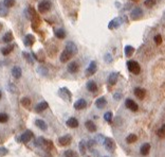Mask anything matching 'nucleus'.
<instances>
[{
	"label": "nucleus",
	"instance_id": "37998d69",
	"mask_svg": "<svg viewBox=\"0 0 165 157\" xmlns=\"http://www.w3.org/2000/svg\"><path fill=\"white\" fill-rule=\"evenodd\" d=\"M37 71H38L41 75H46V74L48 73V70H47V68H45V67H39L38 69H37Z\"/></svg>",
	"mask_w": 165,
	"mask_h": 157
},
{
	"label": "nucleus",
	"instance_id": "f8f14e48",
	"mask_svg": "<svg viewBox=\"0 0 165 157\" xmlns=\"http://www.w3.org/2000/svg\"><path fill=\"white\" fill-rule=\"evenodd\" d=\"M86 107H87V101L85 99H79L74 103V108L77 109V111H81Z\"/></svg>",
	"mask_w": 165,
	"mask_h": 157
},
{
	"label": "nucleus",
	"instance_id": "7c9ffc66",
	"mask_svg": "<svg viewBox=\"0 0 165 157\" xmlns=\"http://www.w3.org/2000/svg\"><path fill=\"white\" fill-rule=\"evenodd\" d=\"M124 51H125V55H126L127 57H130V56L134 54V48L132 46H126L125 49H124Z\"/></svg>",
	"mask_w": 165,
	"mask_h": 157
},
{
	"label": "nucleus",
	"instance_id": "6e6552de",
	"mask_svg": "<svg viewBox=\"0 0 165 157\" xmlns=\"http://www.w3.org/2000/svg\"><path fill=\"white\" fill-rule=\"evenodd\" d=\"M72 141V137L70 135H65V136H61L59 137V139H58V143H59L61 147H67L69 146Z\"/></svg>",
	"mask_w": 165,
	"mask_h": 157
},
{
	"label": "nucleus",
	"instance_id": "412c9836",
	"mask_svg": "<svg viewBox=\"0 0 165 157\" xmlns=\"http://www.w3.org/2000/svg\"><path fill=\"white\" fill-rule=\"evenodd\" d=\"M48 102L47 101H41L40 103H38V104L36 105V107H35V111H36V113H41V112H43L45 109H47L48 108Z\"/></svg>",
	"mask_w": 165,
	"mask_h": 157
},
{
	"label": "nucleus",
	"instance_id": "c756f323",
	"mask_svg": "<svg viewBox=\"0 0 165 157\" xmlns=\"http://www.w3.org/2000/svg\"><path fill=\"white\" fill-rule=\"evenodd\" d=\"M55 36H56L57 38L59 39H63L66 37V31L63 30V29H57L56 31H55Z\"/></svg>",
	"mask_w": 165,
	"mask_h": 157
},
{
	"label": "nucleus",
	"instance_id": "49530a36",
	"mask_svg": "<svg viewBox=\"0 0 165 157\" xmlns=\"http://www.w3.org/2000/svg\"><path fill=\"white\" fill-rule=\"evenodd\" d=\"M95 144V141L94 140H89L87 143V146H88V149L90 151H92V148H93V146Z\"/></svg>",
	"mask_w": 165,
	"mask_h": 157
},
{
	"label": "nucleus",
	"instance_id": "c9c22d12",
	"mask_svg": "<svg viewBox=\"0 0 165 157\" xmlns=\"http://www.w3.org/2000/svg\"><path fill=\"white\" fill-rule=\"evenodd\" d=\"M78 148H79V152H81V155H85L86 154V143H85L84 140H81V142H79Z\"/></svg>",
	"mask_w": 165,
	"mask_h": 157
},
{
	"label": "nucleus",
	"instance_id": "de8ad7c7",
	"mask_svg": "<svg viewBox=\"0 0 165 157\" xmlns=\"http://www.w3.org/2000/svg\"><path fill=\"white\" fill-rule=\"evenodd\" d=\"M113 98H114V100H116V101H119V100H121V99H122V94H119V92H116V94H114V96H113Z\"/></svg>",
	"mask_w": 165,
	"mask_h": 157
},
{
	"label": "nucleus",
	"instance_id": "ea45409f",
	"mask_svg": "<svg viewBox=\"0 0 165 157\" xmlns=\"http://www.w3.org/2000/svg\"><path fill=\"white\" fill-rule=\"evenodd\" d=\"M22 54H23V56H25V59H27V62H28V63H30V64L34 63V62H33V59H32V56H31V54H30V53L23 52Z\"/></svg>",
	"mask_w": 165,
	"mask_h": 157
},
{
	"label": "nucleus",
	"instance_id": "603ef678",
	"mask_svg": "<svg viewBox=\"0 0 165 157\" xmlns=\"http://www.w3.org/2000/svg\"><path fill=\"white\" fill-rule=\"evenodd\" d=\"M1 97H2V94H1V91H0V99H1Z\"/></svg>",
	"mask_w": 165,
	"mask_h": 157
},
{
	"label": "nucleus",
	"instance_id": "4468645a",
	"mask_svg": "<svg viewBox=\"0 0 165 157\" xmlns=\"http://www.w3.org/2000/svg\"><path fill=\"white\" fill-rule=\"evenodd\" d=\"M34 42H35V37L32 34H28L23 38V44H25V47H31V46H33Z\"/></svg>",
	"mask_w": 165,
	"mask_h": 157
},
{
	"label": "nucleus",
	"instance_id": "c03bdc74",
	"mask_svg": "<svg viewBox=\"0 0 165 157\" xmlns=\"http://www.w3.org/2000/svg\"><path fill=\"white\" fill-rule=\"evenodd\" d=\"M9 153V151H7V149H5V148H0V156H5L7 154Z\"/></svg>",
	"mask_w": 165,
	"mask_h": 157
},
{
	"label": "nucleus",
	"instance_id": "cd10ccee",
	"mask_svg": "<svg viewBox=\"0 0 165 157\" xmlns=\"http://www.w3.org/2000/svg\"><path fill=\"white\" fill-rule=\"evenodd\" d=\"M14 49V46L13 45H9L7 47H3V48H1V53H2V55H9L12 51Z\"/></svg>",
	"mask_w": 165,
	"mask_h": 157
},
{
	"label": "nucleus",
	"instance_id": "2eb2a0df",
	"mask_svg": "<svg viewBox=\"0 0 165 157\" xmlns=\"http://www.w3.org/2000/svg\"><path fill=\"white\" fill-rule=\"evenodd\" d=\"M150 152V144L149 143H143L140 148V153L143 156H147Z\"/></svg>",
	"mask_w": 165,
	"mask_h": 157
},
{
	"label": "nucleus",
	"instance_id": "e433bc0d",
	"mask_svg": "<svg viewBox=\"0 0 165 157\" xmlns=\"http://www.w3.org/2000/svg\"><path fill=\"white\" fill-rule=\"evenodd\" d=\"M65 157H78L77 153L73 150H67L65 152Z\"/></svg>",
	"mask_w": 165,
	"mask_h": 157
},
{
	"label": "nucleus",
	"instance_id": "473e14b6",
	"mask_svg": "<svg viewBox=\"0 0 165 157\" xmlns=\"http://www.w3.org/2000/svg\"><path fill=\"white\" fill-rule=\"evenodd\" d=\"M21 105L25 108H30L31 107V100L29 98H22L21 99Z\"/></svg>",
	"mask_w": 165,
	"mask_h": 157
},
{
	"label": "nucleus",
	"instance_id": "c85d7f7f",
	"mask_svg": "<svg viewBox=\"0 0 165 157\" xmlns=\"http://www.w3.org/2000/svg\"><path fill=\"white\" fill-rule=\"evenodd\" d=\"M9 14L7 7L4 5L3 2H0V17H5Z\"/></svg>",
	"mask_w": 165,
	"mask_h": 157
},
{
	"label": "nucleus",
	"instance_id": "f257e3e1",
	"mask_svg": "<svg viewBox=\"0 0 165 157\" xmlns=\"http://www.w3.org/2000/svg\"><path fill=\"white\" fill-rule=\"evenodd\" d=\"M127 68L131 73L134 74H139L141 71V67L139 63H137L136 61H128L127 62Z\"/></svg>",
	"mask_w": 165,
	"mask_h": 157
},
{
	"label": "nucleus",
	"instance_id": "20e7f679",
	"mask_svg": "<svg viewBox=\"0 0 165 157\" xmlns=\"http://www.w3.org/2000/svg\"><path fill=\"white\" fill-rule=\"evenodd\" d=\"M103 144L108 152H114V150H116V142L111 138H105Z\"/></svg>",
	"mask_w": 165,
	"mask_h": 157
},
{
	"label": "nucleus",
	"instance_id": "4be33fe9",
	"mask_svg": "<svg viewBox=\"0 0 165 157\" xmlns=\"http://www.w3.org/2000/svg\"><path fill=\"white\" fill-rule=\"evenodd\" d=\"M86 87H87V90L90 91V92H95V91L98 90V84L95 83L94 81H89L86 85Z\"/></svg>",
	"mask_w": 165,
	"mask_h": 157
},
{
	"label": "nucleus",
	"instance_id": "4c0bfd02",
	"mask_svg": "<svg viewBox=\"0 0 165 157\" xmlns=\"http://www.w3.org/2000/svg\"><path fill=\"white\" fill-rule=\"evenodd\" d=\"M7 120H9V116L7 114L0 113V123H5L7 122Z\"/></svg>",
	"mask_w": 165,
	"mask_h": 157
},
{
	"label": "nucleus",
	"instance_id": "a18cd8bd",
	"mask_svg": "<svg viewBox=\"0 0 165 157\" xmlns=\"http://www.w3.org/2000/svg\"><path fill=\"white\" fill-rule=\"evenodd\" d=\"M105 61L106 63H111V62H112V56L110 55V53L105 54Z\"/></svg>",
	"mask_w": 165,
	"mask_h": 157
},
{
	"label": "nucleus",
	"instance_id": "864d4df0",
	"mask_svg": "<svg viewBox=\"0 0 165 157\" xmlns=\"http://www.w3.org/2000/svg\"><path fill=\"white\" fill-rule=\"evenodd\" d=\"M132 1H139V0H132Z\"/></svg>",
	"mask_w": 165,
	"mask_h": 157
},
{
	"label": "nucleus",
	"instance_id": "09e8293b",
	"mask_svg": "<svg viewBox=\"0 0 165 157\" xmlns=\"http://www.w3.org/2000/svg\"><path fill=\"white\" fill-rule=\"evenodd\" d=\"M98 140L100 143L104 142V140H105V137L103 136V135H98Z\"/></svg>",
	"mask_w": 165,
	"mask_h": 157
},
{
	"label": "nucleus",
	"instance_id": "dca6fc26",
	"mask_svg": "<svg viewBox=\"0 0 165 157\" xmlns=\"http://www.w3.org/2000/svg\"><path fill=\"white\" fill-rule=\"evenodd\" d=\"M68 71L70 72V73H76L79 69V66H78V64L76 62H71L69 65H68Z\"/></svg>",
	"mask_w": 165,
	"mask_h": 157
},
{
	"label": "nucleus",
	"instance_id": "a19ab883",
	"mask_svg": "<svg viewBox=\"0 0 165 157\" xmlns=\"http://www.w3.org/2000/svg\"><path fill=\"white\" fill-rule=\"evenodd\" d=\"M154 40H155V42L156 44H157V45H161L162 44V40H163V39H162V36L160 34H157L155 36V37H154Z\"/></svg>",
	"mask_w": 165,
	"mask_h": 157
},
{
	"label": "nucleus",
	"instance_id": "ddd939ff",
	"mask_svg": "<svg viewBox=\"0 0 165 157\" xmlns=\"http://www.w3.org/2000/svg\"><path fill=\"white\" fill-rule=\"evenodd\" d=\"M118 79H119V73H116V72H111V73L108 75V84L110 86L116 85V82H118Z\"/></svg>",
	"mask_w": 165,
	"mask_h": 157
},
{
	"label": "nucleus",
	"instance_id": "9d476101",
	"mask_svg": "<svg viewBox=\"0 0 165 157\" xmlns=\"http://www.w3.org/2000/svg\"><path fill=\"white\" fill-rule=\"evenodd\" d=\"M72 56H73L72 53L65 49L63 52H61V54H60V62H61V63H67L68 61H70Z\"/></svg>",
	"mask_w": 165,
	"mask_h": 157
},
{
	"label": "nucleus",
	"instance_id": "7ed1b4c3",
	"mask_svg": "<svg viewBox=\"0 0 165 157\" xmlns=\"http://www.w3.org/2000/svg\"><path fill=\"white\" fill-rule=\"evenodd\" d=\"M143 14L144 13H143V10L141 7H134V10L130 12V17L134 20H139L143 17Z\"/></svg>",
	"mask_w": 165,
	"mask_h": 157
},
{
	"label": "nucleus",
	"instance_id": "5701e85b",
	"mask_svg": "<svg viewBox=\"0 0 165 157\" xmlns=\"http://www.w3.org/2000/svg\"><path fill=\"white\" fill-rule=\"evenodd\" d=\"M22 74V70L19 66H14L12 68V75L15 77V79H19Z\"/></svg>",
	"mask_w": 165,
	"mask_h": 157
},
{
	"label": "nucleus",
	"instance_id": "58836bf2",
	"mask_svg": "<svg viewBox=\"0 0 165 157\" xmlns=\"http://www.w3.org/2000/svg\"><path fill=\"white\" fill-rule=\"evenodd\" d=\"M3 3L9 9V7H12L15 5V0H3Z\"/></svg>",
	"mask_w": 165,
	"mask_h": 157
},
{
	"label": "nucleus",
	"instance_id": "b1692460",
	"mask_svg": "<svg viewBox=\"0 0 165 157\" xmlns=\"http://www.w3.org/2000/svg\"><path fill=\"white\" fill-rule=\"evenodd\" d=\"M85 126H86V129L89 131V132H96V125H95L94 123H93V121H91V120H87L86 122H85Z\"/></svg>",
	"mask_w": 165,
	"mask_h": 157
},
{
	"label": "nucleus",
	"instance_id": "5fc2aeb1",
	"mask_svg": "<svg viewBox=\"0 0 165 157\" xmlns=\"http://www.w3.org/2000/svg\"><path fill=\"white\" fill-rule=\"evenodd\" d=\"M105 157H107V156H105Z\"/></svg>",
	"mask_w": 165,
	"mask_h": 157
},
{
	"label": "nucleus",
	"instance_id": "bb28decb",
	"mask_svg": "<svg viewBox=\"0 0 165 157\" xmlns=\"http://www.w3.org/2000/svg\"><path fill=\"white\" fill-rule=\"evenodd\" d=\"M41 147L46 148V150L50 151L53 149V142L51 141V140H47V139H45V138H42V146Z\"/></svg>",
	"mask_w": 165,
	"mask_h": 157
},
{
	"label": "nucleus",
	"instance_id": "79ce46f5",
	"mask_svg": "<svg viewBox=\"0 0 165 157\" xmlns=\"http://www.w3.org/2000/svg\"><path fill=\"white\" fill-rule=\"evenodd\" d=\"M157 135H158V137H160V138H165V129H159L158 131H157Z\"/></svg>",
	"mask_w": 165,
	"mask_h": 157
},
{
	"label": "nucleus",
	"instance_id": "9b49d317",
	"mask_svg": "<svg viewBox=\"0 0 165 157\" xmlns=\"http://www.w3.org/2000/svg\"><path fill=\"white\" fill-rule=\"evenodd\" d=\"M134 96H136L139 100H143V99L145 98V96H146V90L140 87L134 88Z\"/></svg>",
	"mask_w": 165,
	"mask_h": 157
},
{
	"label": "nucleus",
	"instance_id": "a211bd4d",
	"mask_svg": "<svg viewBox=\"0 0 165 157\" xmlns=\"http://www.w3.org/2000/svg\"><path fill=\"white\" fill-rule=\"evenodd\" d=\"M121 24H122L121 18H114V19H112V20L109 22L108 28L110 29V30H112V29H116V28H119L120 26H121Z\"/></svg>",
	"mask_w": 165,
	"mask_h": 157
},
{
	"label": "nucleus",
	"instance_id": "3c124183",
	"mask_svg": "<svg viewBox=\"0 0 165 157\" xmlns=\"http://www.w3.org/2000/svg\"><path fill=\"white\" fill-rule=\"evenodd\" d=\"M1 30H2V25L0 24V31H1Z\"/></svg>",
	"mask_w": 165,
	"mask_h": 157
},
{
	"label": "nucleus",
	"instance_id": "393cba45",
	"mask_svg": "<svg viewBox=\"0 0 165 157\" xmlns=\"http://www.w3.org/2000/svg\"><path fill=\"white\" fill-rule=\"evenodd\" d=\"M35 124L36 126L38 127V129H42V131H46L47 129H48V125H47V123L43 121V120H41V119H37L35 121Z\"/></svg>",
	"mask_w": 165,
	"mask_h": 157
},
{
	"label": "nucleus",
	"instance_id": "1a4fd4ad",
	"mask_svg": "<svg viewBox=\"0 0 165 157\" xmlns=\"http://www.w3.org/2000/svg\"><path fill=\"white\" fill-rule=\"evenodd\" d=\"M33 137H34L33 132H31V131H25V132L20 136V141L23 143H28Z\"/></svg>",
	"mask_w": 165,
	"mask_h": 157
},
{
	"label": "nucleus",
	"instance_id": "f03ea898",
	"mask_svg": "<svg viewBox=\"0 0 165 157\" xmlns=\"http://www.w3.org/2000/svg\"><path fill=\"white\" fill-rule=\"evenodd\" d=\"M37 9H38V11L40 13H47L51 9V2H50L49 0H42L41 2L38 3V7Z\"/></svg>",
	"mask_w": 165,
	"mask_h": 157
},
{
	"label": "nucleus",
	"instance_id": "f704fd0d",
	"mask_svg": "<svg viewBox=\"0 0 165 157\" xmlns=\"http://www.w3.org/2000/svg\"><path fill=\"white\" fill-rule=\"evenodd\" d=\"M157 1H158V0H145L144 4L146 7H149V9H150V7H155L156 4H157Z\"/></svg>",
	"mask_w": 165,
	"mask_h": 157
},
{
	"label": "nucleus",
	"instance_id": "39448f33",
	"mask_svg": "<svg viewBox=\"0 0 165 157\" xmlns=\"http://www.w3.org/2000/svg\"><path fill=\"white\" fill-rule=\"evenodd\" d=\"M96 71H98V64H96V62L92 61V62H90L88 68L86 69V75H87V77H91Z\"/></svg>",
	"mask_w": 165,
	"mask_h": 157
},
{
	"label": "nucleus",
	"instance_id": "2f4dec72",
	"mask_svg": "<svg viewBox=\"0 0 165 157\" xmlns=\"http://www.w3.org/2000/svg\"><path fill=\"white\" fill-rule=\"evenodd\" d=\"M138 140V137L136 134H129L128 136L126 137V142L131 144V143H134Z\"/></svg>",
	"mask_w": 165,
	"mask_h": 157
},
{
	"label": "nucleus",
	"instance_id": "72a5a7b5",
	"mask_svg": "<svg viewBox=\"0 0 165 157\" xmlns=\"http://www.w3.org/2000/svg\"><path fill=\"white\" fill-rule=\"evenodd\" d=\"M104 119H105L106 122L111 123L112 122V119H113V114L111 112H107L105 115H104Z\"/></svg>",
	"mask_w": 165,
	"mask_h": 157
},
{
	"label": "nucleus",
	"instance_id": "8fccbe9b",
	"mask_svg": "<svg viewBox=\"0 0 165 157\" xmlns=\"http://www.w3.org/2000/svg\"><path fill=\"white\" fill-rule=\"evenodd\" d=\"M161 127H162V129H165V123H164V124H163V125L161 126Z\"/></svg>",
	"mask_w": 165,
	"mask_h": 157
},
{
	"label": "nucleus",
	"instance_id": "0eeeda50",
	"mask_svg": "<svg viewBox=\"0 0 165 157\" xmlns=\"http://www.w3.org/2000/svg\"><path fill=\"white\" fill-rule=\"evenodd\" d=\"M125 106H126L127 108H129L130 111L134 113L138 112V109H139L138 104L132 100V99H127L126 101H125Z\"/></svg>",
	"mask_w": 165,
	"mask_h": 157
},
{
	"label": "nucleus",
	"instance_id": "6ab92c4d",
	"mask_svg": "<svg viewBox=\"0 0 165 157\" xmlns=\"http://www.w3.org/2000/svg\"><path fill=\"white\" fill-rule=\"evenodd\" d=\"M66 50H68L69 52H71L73 55H75V54L77 53V47H76L75 44L72 42H67V45H66Z\"/></svg>",
	"mask_w": 165,
	"mask_h": 157
},
{
	"label": "nucleus",
	"instance_id": "aec40b11",
	"mask_svg": "<svg viewBox=\"0 0 165 157\" xmlns=\"http://www.w3.org/2000/svg\"><path fill=\"white\" fill-rule=\"evenodd\" d=\"M107 105V100H106L104 97H101L98 98L96 101H95V106L98 108V109H103Z\"/></svg>",
	"mask_w": 165,
	"mask_h": 157
},
{
	"label": "nucleus",
	"instance_id": "f3484780",
	"mask_svg": "<svg viewBox=\"0 0 165 157\" xmlns=\"http://www.w3.org/2000/svg\"><path fill=\"white\" fill-rule=\"evenodd\" d=\"M66 124H67V126L71 127V129H75V127H77L79 123H78V120L76 118H74V117H71V118H69L67 120Z\"/></svg>",
	"mask_w": 165,
	"mask_h": 157
},
{
	"label": "nucleus",
	"instance_id": "a878e982",
	"mask_svg": "<svg viewBox=\"0 0 165 157\" xmlns=\"http://www.w3.org/2000/svg\"><path fill=\"white\" fill-rule=\"evenodd\" d=\"M13 39H14V36H13L12 31H7V33L3 35V37H2V40H3L4 42H12Z\"/></svg>",
	"mask_w": 165,
	"mask_h": 157
},
{
	"label": "nucleus",
	"instance_id": "423d86ee",
	"mask_svg": "<svg viewBox=\"0 0 165 157\" xmlns=\"http://www.w3.org/2000/svg\"><path fill=\"white\" fill-rule=\"evenodd\" d=\"M58 94L63 100H66V101H71V98H72V94H71V91L68 89V88L63 87V88H60L59 91H58Z\"/></svg>",
	"mask_w": 165,
	"mask_h": 157
}]
</instances>
